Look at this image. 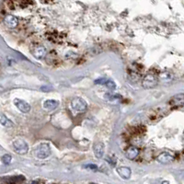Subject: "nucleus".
Segmentation results:
<instances>
[{
  "mask_svg": "<svg viewBox=\"0 0 184 184\" xmlns=\"http://www.w3.org/2000/svg\"><path fill=\"white\" fill-rule=\"evenodd\" d=\"M13 148L16 153L19 155H24L29 150V146L27 142L21 138H18L13 142Z\"/></svg>",
  "mask_w": 184,
  "mask_h": 184,
  "instance_id": "obj_1",
  "label": "nucleus"
},
{
  "mask_svg": "<svg viewBox=\"0 0 184 184\" xmlns=\"http://www.w3.org/2000/svg\"><path fill=\"white\" fill-rule=\"evenodd\" d=\"M35 157L39 159H44L51 155V148L48 144H42L35 149Z\"/></svg>",
  "mask_w": 184,
  "mask_h": 184,
  "instance_id": "obj_2",
  "label": "nucleus"
},
{
  "mask_svg": "<svg viewBox=\"0 0 184 184\" xmlns=\"http://www.w3.org/2000/svg\"><path fill=\"white\" fill-rule=\"evenodd\" d=\"M71 106L72 108L74 109L76 111H78V112H83L87 110L88 108V104L87 102L84 101V99L82 98H79V97H77V98H74L72 99L71 101Z\"/></svg>",
  "mask_w": 184,
  "mask_h": 184,
  "instance_id": "obj_3",
  "label": "nucleus"
},
{
  "mask_svg": "<svg viewBox=\"0 0 184 184\" xmlns=\"http://www.w3.org/2000/svg\"><path fill=\"white\" fill-rule=\"evenodd\" d=\"M157 84V77L153 74H148L144 77L142 81V86L145 88H152Z\"/></svg>",
  "mask_w": 184,
  "mask_h": 184,
  "instance_id": "obj_4",
  "label": "nucleus"
},
{
  "mask_svg": "<svg viewBox=\"0 0 184 184\" xmlns=\"http://www.w3.org/2000/svg\"><path fill=\"white\" fill-rule=\"evenodd\" d=\"M14 104H15V106H16L21 112L27 113V112H29V111H31V105H29L28 102L22 101V99L15 98L14 99Z\"/></svg>",
  "mask_w": 184,
  "mask_h": 184,
  "instance_id": "obj_5",
  "label": "nucleus"
},
{
  "mask_svg": "<svg viewBox=\"0 0 184 184\" xmlns=\"http://www.w3.org/2000/svg\"><path fill=\"white\" fill-rule=\"evenodd\" d=\"M157 160L161 164H170L174 160V156L168 152H163L157 156Z\"/></svg>",
  "mask_w": 184,
  "mask_h": 184,
  "instance_id": "obj_6",
  "label": "nucleus"
},
{
  "mask_svg": "<svg viewBox=\"0 0 184 184\" xmlns=\"http://www.w3.org/2000/svg\"><path fill=\"white\" fill-rule=\"evenodd\" d=\"M170 104L172 107H181L184 105V94H178V95L173 96L170 101Z\"/></svg>",
  "mask_w": 184,
  "mask_h": 184,
  "instance_id": "obj_7",
  "label": "nucleus"
},
{
  "mask_svg": "<svg viewBox=\"0 0 184 184\" xmlns=\"http://www.w3.org/2000/svg\"><path fill=\"white\" fill-rule=\"evenodd\" d=\"M46 53H47L46 48L44 46H42V45L36 46L35 48L32 50V54L36 59H42V58H44L46 56Z\"/></svg>",
  "mask_w": 184,
  "mask_h": 184,
  "instance_id": "obj_8",
  "label": "nucleus"
},
{
  "mask_svg": "<svg viewBox=\"0 0 184 184\" xmlns=\"http://www.w3.org/2000/svg\"><path fill=\"white\" fill-rule=\"evenodd\" d=\"M4 22L6 24V26L10 28V29H14L18 26V18L13 16V15H7L4 18Z\"/></svg>",
  "mask_w": 184,
  "mask_h": 184,
  "instance_id": "obj_9",
  "label": "nucleus"
},
{
  "mask_svg": "<svg viewBox=\"0 0 184 184\" xmlns=\"http://www.w3.org/2000/svg\"><path fill=\"white\" fill-rule=\"evenodd\" d=\"M93 151H94V155L97 158H101L104 155V151H105V147H104V145L101 142L96 143L94 145L93 147Z\"/></svg>",
  "mask_w": 184,
  "mask_h": 184,
  "instance_id": "obj_10",
  "label": "nucleus"
},
{
  "mask_svg": "<svg viewBox=\"0 0 184 184\" xmlns=\"http://www.w3.org/2000/svg\"><path fill=\"white\" fill-rule=\"evenodd\" d=\"M139 155V150L138 148L135 146H130L127 148V150L125 152V157L130 160H133L138 157Z\"/></svg>",
  "mask_w": 184,
  "mask_h": 184,
  "instance_id": "obj_11",
  "label": "nucleus"
},
{
  "mask_svg": "<svg viewBox=\"0 0 184 184\" xmlns=\"http://www.w3.org/2000/svg\"><path fill=\"white\" fill-rule=\"evenodd\" d=\"M59 105V101L56 99H47L43 102V108L47 111H53Z\"/></svg>",
  "mask_w": 184,
  "mask_h": 184,
  "instance_id": "obj_12",
  "label": "nucleus"
},
{
  "mask_svg": "<svg viewBox=\"0 0 184 184\" xmlns=\"http://www.w3.org/2000/svg\"><path fill=\"white\" fill-rule=\"evenodd\" d=\"M117 172L122 179L124 180H128L131 177V170L127 167H120L117 168Z\"/></svg>",
  "mask_w": 184,
  "mask_h": 184,
  "instance_id": "obj_13",
  "label": "nucleus"
},
{
  "mask_svg": "<svg viewBox=\"0 0 184 184\" xmlns=\"http://www.w3.org/2000/svg\"><path fill=\"white\" fill-rule=\"evenodd\" d=\"M158 77H159L160 80H162L164 82H168V81H171L174 77H173L172 73L168 72V71H164V72H161L159 74Z\"/></svg>",
  "mask_w": 184,
  "mask_h": 184,
  "instance_id": "obj_14",
  "label": "nucleus"
},
{
  "mask_svg": "<svg viewBox=\"0 0 184 184\" xmlns=\"http://www.w3.org/2000/svg\"><path fill=\"white\" fill-rule=\"evenodd\" d=\"M0 123L5 127H12L13 126V122L9 120L6 115H4V114H0Z\"/></svg>",
  "mask_w": 184,
  "mask_h": 184,
  "instance_id": "obj_15",
  "label": "nucleus"
},
{
  "mask_svg": "<svg viewBox=\"0 0 184 184\" xmlns=\"http://www.w3.org/2000/svg\"><path fill=\"white\" fill-rule=\"evenodd\" d=\"M25 180L24 177L22 176H17V177H11V178H9L8 180V182L9 184H17V183H19V182H21Z\"/></svg>",
  "mask_w": 184,
  "mask_h": 184,
  "instance_id": "obj_16",
  "label": "nucleus"
},
{
  "mask_svg": "<svg viewBox=\"0 0 184 184\" xmlns=\"http://www.w3.org/2000/svg\"><path fill=\"white\" fill-rule=\"evenodd\" d=\"M1 160L5 165H8V164H10V162L12 160V157L10 155H8V154H6V155H4L2 157Z\"/></svg>",
  "mask_w": 184,
  "mask_h": 184,
  "instance_id": "obj_17",
  "label": "nucleus"
},
{
  "mask_svg": "<svg viewBox=\"0 0 184 184\" xmlns=\"http://www.w3.org/2000/svg\"><path fill=\"white\" fill-rule=\"evenodd\" d=\"M105 86H106L109 89H111V90H114V89L116 88V84L114 83L112 80H110V79H108V81L106 82Z\"/></svg>",
  "mask_w": 184,
  "mask_h": 184,
  "instance_id": "obj_18",
  "label": "nucleus"
},
{
  "mask_svg": "<svg viewBox=\"0 0 184 184\" xmlns=\"http://www.w3.org/2000/svg\"><path fill=\"white\" fill-rule=\"evenodd\" d=\"M107 81H108V78H99V79L95 80V84H98V85H105Z\"/></svg>",
  "mask_w": 184,
  "mask_h": 184,
  "instance_id": "obj_19",
  "label": "nucleus"
},
{
  "mask_svg": "<svg viewBox=\"0 0 184 184\" xmlns=\"http://www.w3.org/2000/svg\"><path fill=\"white\" fill-rule=\"evenodd\" d=\"M84 168H89V170H98V166L97 165H94V164H89V165H85Z\"/></svg>",
  "mask_w": 184,
  "mask_h": 184,
  "instance_id": "obj_20",
  "label": "nucleus"
},
{
  "mask_svg": "<svg viewBox=\"0 0 184 184\" xmlns=\"http://www.w3.org/2000/svg\"><path fill=\"white\" fill-rule=\"evenodd\" d=\"M41 90L44 91V92H48V91H52L53 90V88L50 87V86H42L41 88Z\"/></svg>",
  "mask_w": 184,
  "mask_h": 184,
  "instance_id": "obj_21",
  "label": "nucleus"
},
{
  "mask_svg": "<svg viewBox=\"0 0 184 184\" xmlns=\"http://www.w3.org/2000/svg\"><path fill=\"white\" fill-rule=\"evenodd\" d=\"M162 184H168V181H163Z\"/></svg>",
  "mask_w": 184,
  "mask_h": 184,
  "instance_id": "obj_22",
  "label": "nucleus"
},
{
  "mask_svg": "<svg viewBox=\"0 0 184 184\" xmlns=\"http://www.w3.org/2000/svg\"><path fill=\"white\" fill-rule=\"evenodd\" d=\"M2 1H4V0H0V2H2Z\"/></svg>",
  "mask_w": 184,
  "mask_h": 184,
  "instance_id": "obj_23",
  "label": "nucleus"
},
{
  "mask_svg": "<svg viewBox=\"0 0 184 184\" xmlns=\"http://www.w3.org/2000/svg\"><path fill=\"white\" fill-rule=\"evenodd\" d=\"M183 159H184V154H183Z\"/></svg>",
  "mask_w": 184,
  "mask_h": 184,
  "instance_id": "obj_24",
  "label": "nucleus"
}]
</instances>
